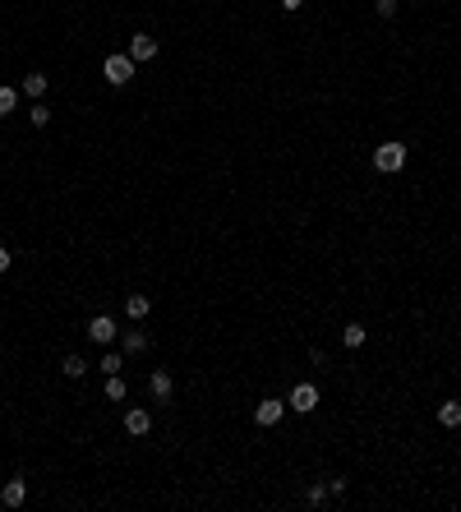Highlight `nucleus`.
I'll return each instance as SVG.
<instances>
[{
    "instance_id": "obj_5",
    "label": "nucleus",
    "mask_w": 461,
    "mask_h": 512,
    "mask_svg": "<svg viewBox=\"0 0 461 512\" xmlns=\"http://www.w3.org/2000/svg\"><path fill=\"white\" fill-rule=\"evenodd\" d=\"M286 406H291V411H300V416H309V411L319 406V388H314V383H295L291 397H286Z\"/></svg>"
},
{
    "instance_id": "obj_12",
    "label": "nucleus",
    "mask_w": 461,
    "mask_h": 512,
    "mask_svg": "<svg viewBox=\"0 0 461 512\" xmlns=\"http://www.w3.org/2000/svg\"><path fill=\"white\" fill-rule=\"evenodd\" d=\"M107 397H111V402H125V397H129V383H125V374H107Z\"/></svg>"
},
{
    "instance_id": "obj_21",
    "label": "nucleus",
    "mask_w": 461,
    "mask_h": 512,
    "mask_svg": "<svg viewBox=\"0 0 461 512\" xmlns=\"http://www.w3.org/2000/svg\"><path fill=\"white\" fill-rule=\"evenodd\" d=\"M378 14L392 19V14H397V0H378Z\"/></svg>"
},
{
    "instance_id": "obj_18",
    "label": "nucleus",
    "mask_w": 461,
    "mask_h": 512,
    "mask_svg": "<svg viewBox=\"0 0 461 512\" xmlns=\"http://www.w3.org/2000/svg\"><path fill=\"white\" fill-rule=\"evenodd\" d=\"M323 498H328V484H309V489H305V503H309V508H319Z\"/></svg>"
},
{
    "instance_id": "obj_9",
    "label": "nucleus",
    "mask_w": 461,
    "mask_h": 512,
    "mask_svg": "<svg viewBox=\"0 0 461 512\" xmlns=\"http://www.w3.org/2000/svg\"><path fill=\"white\" fill-rule=\"evenodd\" d=\"M23 498H28V484L23 480H10L0 489V503H5V508H23Z\"/></svg>"
},
{
    "instance_id": "obj_11",
    "label": "nucleus",
    "mask_w": 461,
    "mask_h": 512,
    "mask_svg": "<svg viewBox=\"0 0 461 512\" xmlns=\"http://www.w3.org/2000/svg\"><path fill=\"white\" fill-rule=\"evenodd\" d=\"M120 346L129 356H143V351H148V332H120Z\"/></svg>"
},
{
    "instance_id": "obj_4",
    "label": "nucleus",
    "mask_w": 461,
    "mask_h": 512,
    "mask_svg": "<svg viewBox=\"0 0 461 512\" xmlns=\"http://www.w3.org/2000/svg\"><path fill=\"white\" fill-rule=\"evenodd\" d=\"M281 416H286V402H281V397H263V402L254 406V425H263V429H272Z\"/></svg>"
},
{
    "instance_id": "obj_14",
    "label": "nucleus",
    "mask_w": 461,
    "mask_h": 512,
    "mask_svg": "<svg viewBox=\"0 0 461 512\" xmlns=\"http://www.w3.org/2000/svg\"><path fill=\"white\" fill-rule=\"evenodd\" d=\"M61 374H65V378H83V374H88V365H83V356H65V360H61Z\"/></svg>"
},
{
    "instance_id": "obj_10",
    "label": "nucleus",
    "mask_w": 461,
    "mask_h": 512,
    "mask_svg": "<svg viewBox=\"0 0 461 512\" xmlns=\"http://www.w3.org/2000/svg\"><path fill=\"white\" fill-rule=\"evenodd\" d=\"M153 310V300H148V295H125V314H129V319H143V314Z\"/></svg>"
},
{
    "instance_id": "obj_13",
    "label": "nucleus",
    "mask_w": 461,
    "mask_h": 512,
    "mask_svg": "<svg viewBox=\"0 0 461 512\" xmlns=\"http://www.w3.org/2000/svg\"><path fill=\"white\" fill-rule=\"evenodd\" d=\"M438 425L457 429V425H461V402H443V406H438Z\"/></svg>"
},
{
    "instance_id": "obj_7",
    "label": "nucleus",
    "mask_w": 461,
    "mask_h": 512,
    "mask_svg": "<svg viewBox=\"0 0 461 512\" xmlns=\"http://www.w3.org/2000/svg\"><path fill=\"white\" fill-rule=\"evenodd\" d=\"M129 61H157V37L134 32V37H129Z\"/></svg>"
},
{
    "instance_id": "obj_15",
    "label": "nucleus",
    "mask_w": 461,
    "mask_h": 512,
    "mask_svg": "<svg viewBox=\"0 0 461 512\" xmlns=\"http://www.w3.org/2000/svg\"><path fill=\"white\" fill-rule=\"evenodd\" d=\"M341 346H351V351H355V346H365V328L346 323V328H341Z\"/></svg>"
},
{
    "instance_id": "obj_16",
    "label": "nucleus",
    "mask_w": 461,
    "mask_h": 512,
    "mask_svg": "<svg viewBox=\"0 0 461 512\" xmlns=\"http://www.w3.org/2000/svg\"><path fill=\"white\" fill-rule=\"evenodd\" d=\"M23 93H28V97H46V74H28V78H23Z\"/></svg>"
},
{
    "instance_id": "obj_23",
    "label": "nucleus",
    "mask_w": 461,
    "mask_h": 512,
    "mask_svg": "<svg viewBox=\"0 0 461 512\" xmlns=\"http://www.w3.org/2000/svg\"><path fill=\"white\" fill-rule=\"evenodd\" d=\"M300 5H305V0H281V10H300Z\"/></svg>"
},
{
    "instance_id": "obj_6",
    "label": "nucleus",
    "mask_w": 461,
    "mask_h": 512,
    "mask_svg": "<svg viewBox=\"0 0 461 512\" xmlns=\"http://www.w3.org/2000/svg\"><path fill=\"white\" fill-rule=\"evenodd\" d=\"M148 392H153V402H171V392H175V378L167 370H153L148 374Z\"/></svg>"
},
{
    "instance_id": "obj_1",
    "label": "nucleus",
    "mask_w": 461,
    "mask_h": 512,
    "mask_svg": "<svg viewBox=\"0 0 461 512\" xmlns=\"http://www.w3.org/2000/svg\"><path fill=\"white\" fill-rule=\"evenodd\" d=\"M374 167L383 171V175L401 171L406 167V143H378V148H374Z\"/></svg>"
},
{
    "instance_id": "obj_3",
    "label": "nucleus",
    "mask_w": 461,
    "mask_h": 512,
    "mask_svg": "<svg viewBox=\"0 0 461 512\" xmlns=\"http://www.w3.org/2000/svg\"><path fill=\"white\" fill-rule=\"evenodd\" d=\"M88 337L97 341V346H111V341L120 337V323H116L111 314H97V319H92V323H88Z\"/></svg>"
},
{
    "instance_id": "obj_22",
    "label": "nucleus",
    "mask_w": 461,
    "mask_h": 512,
    "mask_svg": "<svg viewBox=\"0 0 461 512\" xmlns=\"http://www.w3.org/2000/svg\"><path fill=\"white\" fill-rule=\"evenodd\" d=\"M5 268H10V249L0 245V273H5Z\"/></svg>"
},
{
    "instance_id": "obj_8",
    "label": "nucleus",
    "mask_w": 461,
    "mask_h": 512,
    "mask_svg": "<svg viewBox=\"0 0 461 512\" xmlns=\"http://www.w3.org/2000/svg\"><path fill=\"white\" fill-rule=\"evenodd\" d=\"M125 429H129L134 438H143L148 429H153V416H148V411H138V406H134V411H125Z\"/></svg>"
},
{
    "instance_id": "obj_2",
    "label": "nucleus",
    "mask_w": 461,
    "mask_h": 512,
    "mask_svg": "<svg viewBox=\"0 0 461 512\" xmlns=\"http://www.w3.org/2000/svg\"><path fill=\"white\" fill-rule=\"evenodd\" d=\"M102 74H107V83L125 88V83L134 78V61H129V56H107V61H102Z\"/></svg>"
},
{
    "instance_id": "obj_17",
    "label": "nucleus",
    "mask_w": 461,
    "mask_h": 512,
    "mask_svg": "<svg viewBox=\"0 0 461 512\" xmlns=\"http://www.w3.org/2000/svg\"><path fill=\"white\" fill-rule=\"evenodd\" d=\"M14 107H19V93L14 88H0V116H10Z\"/></svg>"
},
{
    "instance_id": "obj_19",
    "label": "nucleus",
    "mask_w": 461,
    "mask_h": 512,
    "mask_svg": "<svg viewBox=\"0 0 461 512\" xmlns=\"http://www.w3.org/2000/svg\"><path fill=\"white\" fill-rule=\"evenodd\" d=\"M28 120H32V125H37V129H42V125H46V120H51V111H46V102H37V107H32V111H28Z\"/></svg>"
},
{
    "instance_id": "obj_20",
    "label": "nucleus",
    "mask_w": 461,
    "mask_h": 512,
    "mask_svg": "<svg viewBox=\"0 0 461 512\" xmlns=\"http://www.w3.org/2000/svg\"><path fill=\"white\" fill-rule=\"evenodd\" d=\"M102 370H107V374H120V356H116V351H107V356H102Z\"/></svg>"
}]
</instances>
